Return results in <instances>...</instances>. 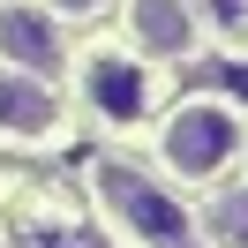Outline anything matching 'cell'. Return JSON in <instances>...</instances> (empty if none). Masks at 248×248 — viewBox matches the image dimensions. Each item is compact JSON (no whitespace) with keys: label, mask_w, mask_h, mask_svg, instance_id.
<instances>
[{"label":"cell","mask_w":248,"mask_h":248,"mask_svg":"<svg viewBox=\"0 0 248 248\" xmlns=\"http://www.w3.org/2000/svg\"><path fill=\"white\" fill-rule=\"evenodd\" d=\"M91 188H98V203H106V211L121 218V226L136 233L143 248H196V233H188V211H181V203H173L166 188L151 181V173L121 166V158H98Z\"/></svg>","instance_id":"cell-1"},{"label":"cell","mask_w":248,"mask_h":248,"mask_svg":"<svg viewBox=\"0 0 248 248\" xmlns=\"http://www.w3.org/2000/svg\"><path fill=\"white\" fill-rule=\"evenodd\" d=\"M233 151H241V113H233L226 98H188V106L166 121V166L181 173V181L226 173Z\"/></svg>","instance_id":"cell-2"},{"label":"cell","mask_w":248,"mask_h":248,"mask_svg":"<svg viewBox=\"0 0 248 248\" xmlns=\"http://www.w3.org/2000/svg\"><path fill=\"white\" fill-rule=\"evenodd\" d=\"M83 98H91V113H106V121H143V113H151V76H143L128 53H91V61H83Z\"/></svg>","instance_id":"cell-3"},{"label":"cell","mask_w":248,"mask_h":248,"mask_svg":"<svg viewBox=\"0 0 248 248\" xmlns=\"http://www.w3.org/2000/svg\"><path fill=\"white\" fill-rule=\"evenodd\" d=\"M0 61H16L23 76H53L61 68V31L38 8H0Z\"/></svg>","instance_id":"cell-4"},{"label":"cell","mask_w":248,"mask_h":248,"mask_svg":"<svg viewBox=\"0 0 248 248\" xmlns=\"http://www.w3.org/2000/svg\"><path fill=\"white\" fill-rule=\"evenodd\" d=\"M61 128V106H53L46 76H0V136H53Z\"/></svg>","instance_id":"cell-5"},{"label":"cell","mask_w":248,"mask_h":248,"mask_svg":"<svg viewBox=\"0 0 248 248\" xmlns=\"http://www.w3.org/2000/svg\"><path fill=\"white\" fill-rule=\"evenodd\" d=\"M136 46L158 61H181L196 46V8L188 0H136Z\"/></svg>","instance_id":"cell-6"},{"label":"cell","mask_w":248,"mask_h":248,"mask_svg":"<svg viewBox=\"0 0 248 248\" xmlns=\"http://www.w3.org/2000/svg\"><path fill=\"white\" fill-rule=\"evenodd\" d=\"M211 233L233 241V248H248V196H226V203H218V211H211Z\"/></svg>","instance_id":"cell-7"},{"label":"cell","mask_w":248,"mask_h":248,"mask_svg":"<svg viewBox=\"0 0 248 248\" xmlns=\"http://www.w3.org/2000/svg\"><path fill=\"white\" fill-rule=\"evenodd\" d=\"M203 16H211L218 31H241V23H248V0H203Z\"/></svg>","instance_id":"cell-8"},{"label":"cell","mask_w":248,"mask_h":248,"mask_svg":"<svg viewBox=\"0 0 248 248\" xmlns=\"http://www.w3.org/2000/svg\"><path fill=\"white\" fill-rule=\"evenodd\" d=\"M53 8H61V16H98L106 0H53Z\"/></svg>","instance_id":"cell-9"}]
</instances>
